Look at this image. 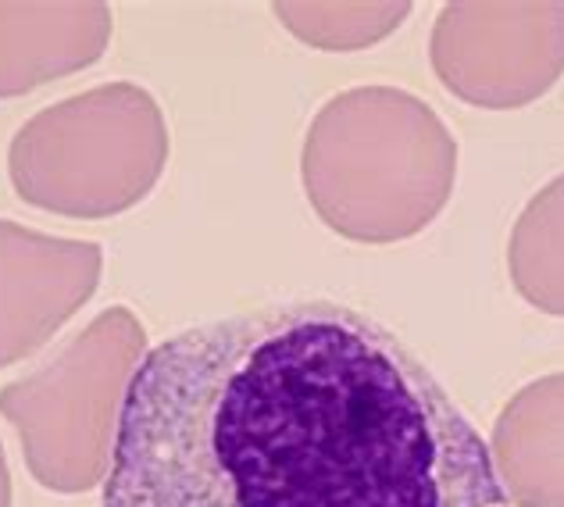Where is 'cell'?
<instances>
[{
  "mask_svg": "<svg viewBox=\"0 0 564 507\" xmlns=\"http://www.w3.org/2000/svg\"><path fill=\"white\" fill-rule=\"evenodd\" d=\"M275 19L315 51H361L408 22V0H282Z\"/></svg>",
  "mask_w": 564,
  "mask_h": 507,
  "instance_id": "30bf717a",
  "label": "cell"
},
{
  "mask_svg": "<svg viewBox=\"0 0 564 507\" xmlns=\"http://www.w3.org/2000/svg\"><path fill=\"white\" fill-rule=\"evenodd\" d=\"M147 357V330L129 308H108L33 376L0 390L33 479L54 494H86L111 472L129 382Z\"/></svg>",
  "mask_w": 564,
  "mask_h": 507,
  "instance_id": "277c9868",
  "label": "cell"
},
{
  "mask_svg": "<svg viewBox=\"0 0 564 507\" xmlns=\"http://www.w3.org/2000/svg\"><path fill=\"white\" fill-rule=\"evenodd\" d=\"M429 57L436 79L471 108H525L564 76V0L443 4Z\"/></svg>",
  "mask_w": 564,
  "mask_h": 507,
  "instance_id": "5b68a950",
  "label": "cell"
},
{
  "mask_svg": "<svg viewBox=\"0 0 564 507\" xmlns=\"http://www.w3.org/2000/svg\"><path fill=\"white\" fill-rule=\"evenodd\" d=\"M104 507H508V494L482 432L386 325L296 301L147 350Z\"/></svg>",
  "mask_w": 564,
  "mask_h": 507,
  "instance_id": "6da1fadb",
  "label": "cell"
},
{
  "mask_svg": "<svg viewBox=\"0 0 564 507\" xmlns=\"http://www.w3.org/2000/svg\"><path fill=\"white\" fill-rule=\"evenodd\" d=\"M301 179L333 233L354 244H400L447 207L457 183V140L408 89L354 86L315 115Z\"/></svg>",
  "mask_w": 564,
  "mask_h": 507,
  "instance_id": "7a4b0ae2",
  "label": "cell"
},
{
  "mask_svg": "<svg viewBox=\"0 0 564 507\" xmlns=\"http://www.w3.org/2000/svg\"><path fill=\"white\" fill-rule=\"evenodd\" d=\"M111 43L100 0H0V97L97 65Z\"/></svg>",
  "mask_w": 564,
  "mask_h": 507,
  "instance_id": "52a82bcc",
  "label": "cell"
},
{
  "mask_svg": "<svg viewBox=\"0 0 564 507\" xmlns=\"http://www.w3.org/2000/svg\"><path fill=\"white\" fill-rule=\"evenodd\" d=\"M508 268L514 290L532 308L564 319V175L546 183L518 215Z\"/></svg>",
  "mask_w": 564,
  "mask_h": 507,
  "instance_id": "9c48e42d",
  "label": "cell"
},
{
  "mask_svg": "<svg viewBox=\"0 0 564 507\" xmlns=\"http://www.w3.org/2000/svg\"><path fill=\"white\" fill-rule=\"evenodd\" d=\"M489 454L514 507H564V371L529 382L503 404Z\"/></svg>",
  "mask_w": 564,
  "mask_h": 507,
  "instance_id": "ba28073f",
  "label": "cell"
},
{
  "mask_svg": "<svg viewBox=\"0 0 564 507\" xmlns=\"http://www.w3.org/2000/svg\"><path fill=\"white\" fill-rule=\"evenodd\" d=\"M0 507H11V472H8L4 446H0Z\"/></svg>",
  "mask_w": 564,
  "mask_h": 507,
  "instance_id": "8fae6325",
  "label": "cell"
},
{
  "mask_svg": "<svg viewBox=\"0 0 564 507\" xmlns=\"http://www.w3.org/2000/svg\"><path fill=\"white\" fill-rule=\"evenodd\" d=\"M169 151L161 104L137 83H108L29 118L11 140L8 175L43 212L111 218L158 186Z\"/></svg>",
  "mask_w": 564,
  "mask_h": 507,
  "instance_id": "3957f363",
  "label": "cell"
},
{
  "mask_svg": "<svg viewBox=\"0 0 564 507\" xmlns=\"http://www.w3.org/2000/svg\"><path fill=\"white\" fill-rule=\"evenodd\" d=\"M100 272V244L0 218V368L36 354L97 293Z\"/></svg>",
  "mask_w": 564,
  "mask_h": 507,
  "instance_id": "8992f818",
  "label": "cell"
}]
</instances>
